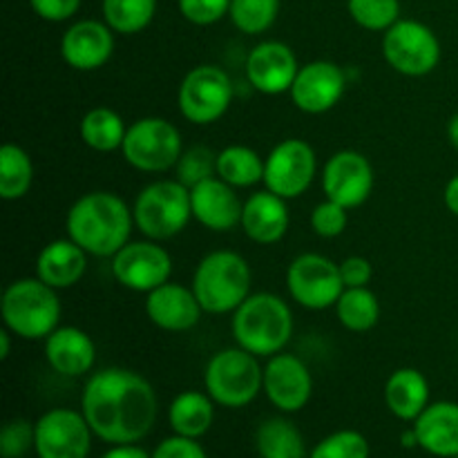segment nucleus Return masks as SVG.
<instances>
[{
	"label": "nucleus",
	"instance_id": "c9c22d12",
	"mask_svg": "<svg viewBox=\"0 0 458 458\" xmlns=\"http://www.w3.org/2000/svg\"><path fill=\"white\" fill-rule=\"evenodd\" d=\"M371 447L365 434L356 429H338L322 438L311 452L309 458H369Z\"/></svg>",
	"mask_w": 458,
	"mask_h": 458
},
{
	"label": "nucleus",
	"instance_id": "a878e982",
	"mask_svg": "<svg viewBox=\"0 0 458 458\" xmlns=\"http://www.w3.org/2000/svg\"><path fill=\"white\" fill-rule=\"evenodd\" d=\"M385 405L396 419L414 423L429 405V383L423 371L403 367L385 383Z\"/></svg>",
	"mask_w": 458,
	"mask_h": 458
},
{
	"label": "nucleus",
	"instance_id": "4be33fe9",
	"mask_svg": "<svg viewBox=\"0 0 458 458\" xmlns=\"http://www.w3.org/2000/svg\"><path fill=\"white\" fill-rule=\"evenodd\" d=\"M45 358L56 374L65 378H81L92 371L97 347L79 327H58L45 338Z\"/></svg>",
	"mask_w": 458,
	"mask_h": 458
},
{
	"label": "nucleus",
	"instance_id": "f03ea898",
	"mask_svg": "<svg viewBox=\"0 0 458 458\" xmlns=\"http://www.w3.org/2000/svg\"><path fill=\"white\" fill-rule=\"evenodd\" d=\"M134 215L114 192L94 191L67 210L65 231L72 242L94 258H114L130 240Z\"/></svg>",
	"mask_w": 458,
	"mask_h": 458
},
{
	"label": "nucleus",
	"instance_id": "f8f14e48",
	"mask_svg": "<svg viewBox=\"0 0 458 458\" xmlns=\"http://www.w3.org/2000/svg\"><path fill=\"white\" fill-rule=\"evenodd\" d=\"M92 437L94 432L83 411L54 407L36 420V456L88 458L92 450Z\"/></svg>",
	"mask_w": 458,
	"mask_h": 458
},
{
	"label": "nucleus",
	"instance_id": "6e6552de",
	"mask_svg": "<svg viewBox=\"0 0 458 458\" xmlns=\"http://www.w3.org/2000/svg\"><path fill=\"white\" fill-rule=\"evenodd\" d=\"M121 152L125 161L141 173H165L182 159V132L168 119L146 116L128 125Z\"/></svg>",
	"mask_w": 458,
	"mask_h": 458
},
{
	"label": "nucleus",
	"instance_id": "8fccbe9b",
	"mask_svg": "<svg viewBox=\"0 0 458 458\" xmlns=\"http://www.w3.org/2000/svg\"><path fill=\"white\" fill-rule=\"evenodd\" d=\"M454 458H458V456H454Z\"/></svg>",
	"mask_w": 458,
	"mask_h": 458
},
{
	"label": "nucleus",
	"instance_id": "58836bf2",
	"mask_svg": "<svg viewBox=\"0 0 458 458\" xmlns=\"http://www.w3.org/2000/svg\"><path fill=\"white\" fill-rule=\"evenodd\" d=\"M347 208L335 201L327 199L322 204H318L311 213V228L318 237H338L343 235L344 228H347Z\"/></svg>",
	"mask_w": 458,
	"mask_h": 458
},
{
	"label": "nucleus",
	"instance_id": "c85d7f7f",
	"mask_svg": "<svg viewBox=\"0 0 458 458\" xmlns=\"http://www.w3.org/2000/svg\"><path fill=\"white\" fill-rule=\"evenodd\" d=\"M128 128L123 119L110 107H92L81 119V139L97 152H112L123 146Z\"/></svg>",
	"mask_w": 458,
	"mask_h": 458
},
{
	"label": "nucleus",
	"instance_id": "49530a36",
	"mask_svg": "<svg viewBox=\"0 0 458 458\" xmlns=\"http://www.w3.org/2000/svg\"><path fill=\"white\" fill-rule=\"evenodd\" d=\"M9 353H12V331L4 327V329L0 331V358L7 360Z\"/></svg>",
	"mask_w": 458,
	"mask_h": 458
},
{
	"label": "nucleus",
	"instance_id": "e433bc0d",
	"mask_svg": "<svg viewBox=\"0 0 458 458\" xmlns=\"http://www.w3.org/2000/svg\"><path fill=\"white\" fill-rule=\"evenodd\" d=\"M174 170H177L179 182L192 188L217 174V155L206 146H192L191 150L183 152Z\"/></svg>",
	"mask_w": 458,
	"mask_h": 458
},
{
	"label": "nucleus",
	"instance_id": "423d86ee",
	"mask_svg": "<svg viewBox=\"0 0 458 458\" xmlns=\"http://www.w3.org/2000/svg\"><path fill=\"white\" fill-rule=\"evenodd\" d=\"M204 387L217 405L240 410L250 405L262 392L264 367H259L258 356L246 349H222L206 365Z\"/></svg>",
	"mask_w": 458,
	"mask_h": 458
},
{
	"label": "nucleus",
	"instance_id": "473e14b6",
	"mask_svg": "<svg viewBox=\"0 0 458 458\" xmlns=\"http://www.w3.org/2000/svg\"><path fill=\"white\" fill-rule=\"evenodd\" d=\"M101 12L112 31L132 36L150 25L157 13V0H103Z\"/></svg>",
	"mask_w": 458,
	"mask_h": 458
},
{
	"label": "nucleus",
	"instance_id": "6ab92c4d",
	"mask_svg": "<svg viewBox=\"0 0 458 458\" xmlns=\"http://www.w3.org/2000/svg\"><path fill=\"white\" fill-rule=\"evenodd\" d=\"M114 52V31L106 21H79L61 38V56L72 70L92 72L106 65Z\"/></svg>",
	"mask_w": 458,
	"mask_h": 458
},
{
	"label": "nucleus",
	"instance_id": "20e7f679",
	"mask_svg": "<svg viewBox=\"0 0 458 458\" xmlns=\"http://www.w3.org/2000/svg\"><path fill=\"white\" fill-rule=\"evenodd\" d=\"M249 262L235 250H213L206 255L192 276V291L206 313H235L250 295Z\"/></svg>",
	"mask_w": 458,
	"mask_h": 458
},
{
	"label": "nucleus",
	"instance_id": "09e8293b",
	"mask_svg": "<svg viewBox=\"0 0 458 458\" xmlns=\"http://www.w3.org/2000/svg\"><path fill=\"white\" fill-rule=\"evenodd\" d=\"M447 139H450L452 146L458 150V112L454 116L450 119V123H447Z\"/></svg>",
	"mask_w": 458,
	"mask_h": 458
},
{
	"label": "nucleus",
	"instance_id": "f704fd0d",
	"mask_svg": "<svg viewBox=\"0 0 458 458\" xmlns=\"http://www.w3.org/2000/svg\"><path fill=\"white\" fill-rule=\"evenodd\" d=\"M347 9L353 22L369 31H387L401 21L398 0H347Z\"/></svg>",
	"mask_w": 458,
	"mask_h": 458
},
{
	"label": "nucleus",
	"instance_id": "393cba45",
	"mask_svg": "<svg viewBox=\"0 0 458 458\" xmlns=\"http://www.w3.org/2000/svg\"><path fill=\"white\" fill-rule=\"evenodd\" d=\"M85 268H88V253L70 237L49 242L36 259V277L56 291L74 286L85 276Z\"/></svg>",
	"mask_w": 458,
	"mask_h": 458
},
{
	"label": "nucleus",
	"instance_id": "dca6fc26",
	"mask_svg": "<svg viewBox=\"0 0 458 458\" xmlns=\"http://www.w3.org/2000/svg\"><path fill=\"white\" fill-rule=\"evenodd\" d=\"M262 392L276 410L284 414H295L304 410L311 401L313 376L307 362L293 353H276L264 365Z\"/></svg>",
	"mask_w": 458,
	"mask_h": 458
},
{
	"label": "nucleus",
	"instance_id": "72a5a7b5",
	"mask_svg": "<svg viewBox=\"0 0 458 458\" xmlns=\"http://www.w3.org/2000/svg\"><path fill=\"white\" fill-rule=\"evenodd\" d=\"M277 12L280 0H233L228 16L242 34L259 36L276 22Z\"/></svg>",
	"mask_w": 458,
	"mask_h": 458
},
{
	"label": "nucleus",
	"instance_id": "0eeeda50",
	"mask_svg": "<svg viewBox=\"0 0 458 458\" xmlns=\"http://www.w3.org/2000/svg\"><path fill=\"white\" fill-rule=\"evenodd\" d=\"M134 226L148 240H170L188 226L192 217L191 188L179 179H161L148 183L132 206Z\"/></svg>",
	"mask_w": 458,
	"mask_h": 458
},
{
	"label": "nucleus",
	"instance_id": "bb28decb",
	"mask_svg": "<svg viewBox=\"0 0 458 458\" xmlns=\"http://www.w3.org/2000/svg\"><path fill=\"white\" fill-rule=\"evenodd\" d=\"M215 405L217 403L204 392H182L173 398L168 407L170 429L179 437L197 438L210 432L215 423Z\"/></svg>",
	"mask_w": 458,
	"mask_h": 458
},
{
	"label": "nucleus",
	"instance_id": "b1692460",
	"mask_svg": "<svg viewBox=\"0 0 458 458\" xmlns=\"http://www.w3.org/2000/svg\"><path fill=\"white\" fill-rule=\"evenodd\" d=\"M411 428L423 452L437 458L458 456V403H429Z\"/></svg>",
	"mask_w": 458,
	"mask_h": 458
},
{
	"label": "nucleus",
	"instance_id": "412c9836",
	"mask_svg": "<svg viewBox=\"0 0 458 458\" xmlns=\"http://www.w3.org/2000/svg\"><path fill=\"white\" fill-rule=\"evenodd\" d=\"M146 313L152 325L159 329L182 334V331H191L192 327H197L204 309H201L192 286L186 289L174 282H165L148 293Z\"/></svg>",
	"mask_w": 458,
	"mask_h": 458
},
{
	"label": "nucleus",
	"instance_id": "9b49d317",
	"mask_svg": "<svg viewBox=\"0 0 458 458\" xmlns=\"http://www.w3.org/2000/svg\"><path fill=\"white\" fill-rule=\"evenodd\" d=\"M286 286L291 298L311 311L335 307L344 291L340 264L320 253L298 255L286 271Z\"/></svg>",
	"mask_w": 458,
	"mask_h": 458
},
{
	"label": "nucleus",
	"instance_id": "c756f323",
	"mask_svg": "<svg viewBox=\"0 0 458 458\" xmlns=\"http://www.w3.org/2000/svg\"><path fill=\"white\" fill-rule=\"evenodd\" d=\"M335 316L344 329L353 331V334H365L378 325L380 302L374 291H369L367 286L344 289L335 302Z\"/></svg>",
	"mask_w": 458,
	"mask_h": 458
},
{
	"label": "nucleus",
	"instance_id": "cd10ccee",
	"mask_svg": "<svg viewBox=\"0 0 458 458\" xmlns=\"http://www.w3.org/2000/svg\"><path fill=\"white\" fill-rule=\"evenodd\" d=\"M255 447L259 458H309L307 443L298 425L289 419H267L255 432Z\"/></svg>",
	"mask_w": 458,
	"mask_h": 458
},
{
	"label": "nucleus",
	"instance_id": "f3484780",
	"mask_svg": "<svg viewBox=\"0 0 458 458\" xmlns=\"http://www.w3.org/2000/svg\"><path fill=\"white\" fill-rule=\"evenodd\" d=\"M343 67L334 61H311L298 70L289 94L295 107L307 114H325L340 103L344 94Z\"/></svg>",
	"mask_w": 458,
	"mask_h": 458
},
{
	"label": "nucleus",
	"instance_id": "4468645a",
	"mask_svg": "<svg viewBox=\"0 0 458 458\" xmlns=\"http://www.w3.org/2000/svg\"><path fill=\"white\" fill-rule=\"evenodd\" d=\"M173 259L168 250L155 240L128 242L112 258V276L121 286L137 293H150L157 286L170 282Z\"/></svg>",
	"mask_w": 458,
	"mask_h": 458
},
{
	"label": "nucleus",
	"instance_id": "9d476101",
	"mask_svg": "<svg viewBox=\"0 0 458 458\" xmlns=\"http://www.w3.org/2000/svg\"><path fill=\"white\" fill-rule=\"evenodd\" d=\"M383 56L403 76H428L441 61L437 34L420 21H398L385 31Z\"/></svg>",
	"mask_w": 458,
	"mask_h": 458
},
{
	"label": "nucleus",
	"instance_id": "a18cd8bd",
	"mask_svg": "<svg viewBox=\"0 0 458 458\" xmlns=\"http://www.w3.org/2000/svg\"><path fill=\"white\" fill-rule=\"evenodd\" d=\"M443 199H445L447 210L458 217V174H454V177L447 182L445 192H443Z\"/></svg>",
	"mask_w": 458,
	"mask_h": 458
},
{
	"label": "nucleus",
	"instance_id": "37998d69",
	"mask_svg": "<svg viewBox=\"0 0 458 458\" xmlns=\"http://www.w3.org/2000/svg\"><path fill=\"white\" fill-rule=\"evenodd\" d=\"M340 276H343L344 289H358V286H369L374 277V268L367 258L352 255L344 262H340Z\"/></svg>",
	"mask_w": 458,
	"mask_h": 458
},
{
	"label": "nucleus",
	"instance_id": "c03bdc74",
	"mask_svg": "<svg viewBox=\"0 0 458 458\" xmlns=\"http://www.w3.org/2000/svg\"><path fill=\"white\" fill-rule=\"evenodd\" d=\"M101 458H152V454H148L137 443H128V445H112Z\"/></svg>",
	"mask_w": 458,
	"mask_h": 458
},
{
	"label": "nucleus",
	"instance_id": "5701e85b",
	"mask_svg": "<svg viewBox=\"0 0 458 458\" xmlns=\"http://www.w3.org/2000/svg\"><path fill=\"white\" fill-rule=\"evenodd\" d=\"M289 206L286 199L271 191H262L250 195L244 201L242 224L246 237L255 244H277L289 231Z\"/></svg>",
	"mask_w": 458,
	"mask_h": 458
},
{
	"label": "nucleus",
	"instance_id": "ea45409f",
	"mask_svg": "<svg viewBox=\"0 0 458 458\" xmlns=\"http://www.w3.org/2000/svg\"><path fill=\"white\" fill-rule=\"evenodd\" d=\"M233 0H179V12L192 25H213L231 12Z\"/></svg>",
	"mask_w": 458,
	"mask_h": 458
},
{
	"label": "nucleus",
	"instance_id": "4c0bfd02",
	"mask_svg": "<svg viewBox=\"0 0 458 458\" xmlns=\"http://www.w3.org/2000/svg\"><path fill=\"white\" fill-rule=\"evenodd\" d=\"M36 443V425L25 419H13L0 432L3 458H22Z\"/></svg>",
	"mask_w": 458,
	"mask_h": 458
},
{
	"label": "nucleus",
	"instance_id": "7c9ffc66",
	"mask_svg": "<svg viewBox=\"0 0 458 458\" xmlns=\"http://www.w3.org/2000/svg\"><path fill=\"white\" fill-rule=\"evenodd\" d=\"M34 183V164L31 157L16 143H4L0 148V197L4 201H16L30 192Z\"/></svg>",
	"mask_w": 458,
	"mask_h": 458
},
{
	"label": "nucleus",
	"instance_id": "ddd939ff",
	"mask_svg": "<svg viewBox=\"0 0 458 458\" xmlns=\"http://www.w3.org/2000/svg\"><path fill=\"white\" fill-rule=\"evenodd\" d=\"M316 170L318 159L313 148L302 139H284L264 159V183L267 191L289 201L311 186Z\"/></svg>",
	"mask_w": 458,
	"mask_h": 458
},
{
	"label": "nucleus",
	"instance_id": "aec40b11",
	"mask_svg": "<svg viewBox=\"0 0 458 458\" xmlns=\"http://www.w3.org/2000/svg\"><path fill=\"white\" fill-rule=\"evenodd\" d=\"M191 204L192 217L208 231L226 233L242 224L244 204L237 197L235 188L217 174L191 188Z\"/></svg>",
	"mask_w": 458,
	"mask_h": 458
},
{
	"label": "nucleus",
	"instance_id": "2eb2a0df",
	"mask_svg": "<svg viewBox=\"0 0 458 458\" xmlns=\"http://www.w3.org/2000/svg\"><path fill=\"white\" fill-rule=\"evenodd\" d=\"M374 182L371 161L356 150L335 152L322 170V191L327 199L344 206L347 210L358 208L369 199Z\"/></svg>",
	"mask_w": 458,
	"mask_h": 458
},
{
	"label": "nucleus",
	"instance_id": "a211bd4d",
	"mask_svg": "<svg viewBox=\"0 0 458 458\" xmlns=\"http://www.w3.org/2000/svg\"><path fill=\"white\" fill-rule=\"evenodd\" d=\"M298 70L293 49L280 40H264L255 45L246 58V79L258 92L268 97L289 92Z\"/></svg>",
	"mask_w": 458,
	"mask_h": 458
},
{
	"label": "nucleus",
	"instance_id": "a19ab883",
	"mask_svg": "<svg viewBox=\"0 0 458 458\" xmlns=\"http://www.w3.org/2000/svg\"><path fill=\"white\" fill-rule=\"evenodd\" d=\"M152 458H208L204 447L199 445L197 438H186L173 434V437L164 438L159 445L152 452Z\"/></svg>",
	"mask_w": 458,
	"mask_h": 458
},
{
	"label": "nucleus",
	"instance_id": "7ed1b4c3",
	"mask_svg": "<svg viewBox=\"0 0 458 458\" xmlns=\"http://www.w3.org/2000/svg\"><path fill=\"white\" fill-rule=\"evenodd\" d=\"M233 335L237 347L258 358L284 352L293 335V313L276 293H250L233 313Z\"/></svg>",
	"mask_w": 458,
	"mask_h": 458
},
{
	"label": "nucleus",
	"instance_id": "39448f33",
	"mask_svg": "<svg viewBox=\"0 0 458 458\" xmlns=\"http://www.w3.org/2000/svg\"><path fill=\"white\" fill-rule=\"evenodd\" d=\"M3 322L13 335L22 340H45L58 329L61 300L56 289L45 284L40 277H21L4 289Z\"/></svg>",
	"mask_w": 458,
	"mask_h": 458
},
{
	"label": "nucleus",
	"instance_id": "de8ad7c7",
	"mask_svg": "<svg viewBox=\"0 0 458 458\" xmlns=\"http://www.w3.org/2000/svg\"><path fill=\"white\" fill-rule=\"evenodd\" d=\"M401 445L405 447V450H411V447H419V437H416L414 428L411 429H405L401 437Z\"/></svg>",
	"mask_w": 458,
	"mask_h": 458
},
{
	"label": "nucleus",
	"instance_id": "f257e3e1",
	"mask_svg": "<svg viewBox=\"0 0 458 458\" xmlns=\"http://www.w3.org/2000/svg\"><path fill=\"white\" fill-rule=\"evenodd\" d=\"M81 411L94 437L110 445L139 443L157 423V394L141 374L107 367L89 376L81 394Z\"/></svg>",
	"mask_w": 458,
	"mask_h": 458
},
{
	"label": "nucleus",
	"instance_id": "2f4dec72",
	"mask_svg": "<svg viewBox=\"0 0 458 458\" xmlns=\"http://www.w3.org/2000/svg\"><path fill=\"white\" fill-rule=\"evenodd\" d=\"M217 177L233 188H249L264 182V159L246 146H228L217 152Z\"/></svg>",
	"mask_w": 458,
	"mask_h": 458
},
{
	"label": "nucleus",
	"instance_id": "1a4fd4ad",
	"mask_svg": "<svg viewBox=\"0 0 458 458\" xmlns=\"http://www.w3.org/2000/svg\"><path fill=\"white\" fill-rule=\"evenodd\" d=\"M233 94V81L222 67L199 65L188 72L179 85V110L191 123L210 125L226 114Z\"/></svg>",
	"mask_w": 458,
	"mask_h": 458
},
{
	"label": "nucleus",
	"instance_id": "79ce46f5",
	"mask_svg": "<svg viewBox=\"0 0 458 458\" xmlns=\"http://www.w3.org/2000/svg\"><path fill=\"white\" fill-rule=\"evenodd\" d=\"M31 12L47 22L70 21L81 7V0H30Z\"/></svg>",
	"mask_w": 458,
	"mask_h": 458
}]
</instances>
